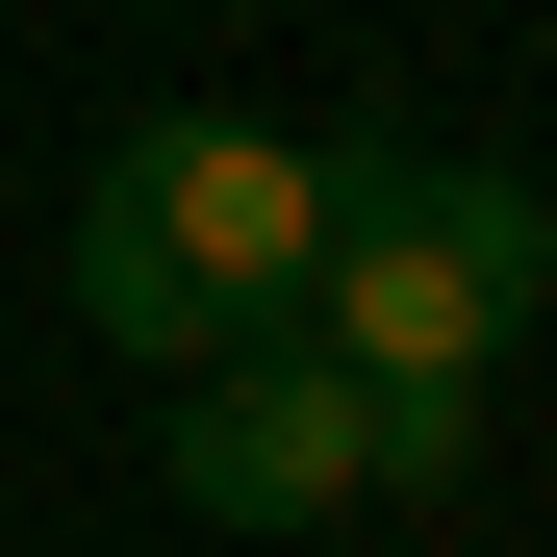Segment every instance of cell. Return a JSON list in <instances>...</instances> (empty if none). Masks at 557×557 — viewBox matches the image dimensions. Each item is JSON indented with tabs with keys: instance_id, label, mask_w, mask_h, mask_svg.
<instances>
[{
	"instance_id": "obj_1",
	"label": "cell",
	"mask_w": 557,
	"mask_h": 557,
	"mask_svg": "<svg viewBox=\"0 0 557 557\" xmlns=\"http://www.w3.org/2000/svg\"><path fill=\"white\" fill-rule=\"evenodd\" d=\"M305 253H330V152H278L228 102H177V127H127L76 177V330H127V355L305 330Z\"/></svg>"
},
{
	"instance_id": "obj_2",
	"label": "cell",
	"mask_w": 557,
	"mask_h": 557,
	"mask_svg": "<svg viewBox=\"0 0 557 557\" xmlns=\"http://www.w3.org/2000/svg\"><path fill=\"white\" fill-rule=\"evenodd\" d=\"M557 305V203L507 152H330V253H305V330L355 381H482V355Z\"/></svg>"
},
{
	"instance_id": "obj_3",
	"label": "cell",
	"mask_w": 557,
	"mask_h": 557,
	"mask_svg": "<svg viewBox=\"0 0 557 557\" xmlns=\"http://www.w3.org/2000/svg\"><path fill=\"white\" fill-rule=\"evenodd\" d=\"M152 482L203 507V532H330V507H381V381H355L330 330L177 355V431H152Z\"/></svg>"
},
{
	"instance_id": "obj_4",
	"label": "cell",
	"mask_w": 557,
	"mask_h": 557,
	"mask_svg": "<svg viewBox=\"0 0 557 557\" xmlns=\"http://www.w3.org/2000/svg\"><path fill=\"white\" fill-rule=\"evenodd\" d=\"M431 482H482V381H381V507H431Z\"/></svg>"
}]
</instances>
